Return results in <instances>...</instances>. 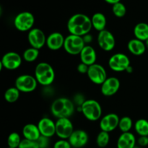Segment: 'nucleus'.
Returning <instances> with one entry per match:
<instances>
[{"label": "nucleus", "instance_id": "f257e3e1", "mask_svg": "<svg viewBox=\"0 0 148 148\" xmlns=\"http://www.w3.org/2000/svg\"><path fill=\"white\" fill-rule=\"evenodd\" d=\"M66 27L69 34L82 37L90 33L92 28V25L90 17L82 13H77L70 17Z\"/></svg>", "mask_w": 148, "mask_h": 148}, {"label": "nucleus", "instance_id": "f03ea898", "mask_svg": "<svg viewBox=\"0 0 148 148\" xmlns=\"http://www.w3.org/2000/svg\"><path fill=\"white\" fill-rule=\"evenodd\" d=\"M75 111V105L72 100L64 97L56 98L51 106L52 115L59 119H69Z\"/></svg>", "mask_w": 148, "mask_h": 148}, {"label": "nucleus", "instance_id": "7ed1b4c3", "mask_svg": "<svg viewBox=\"0 0 148 148\" xmlns=\"http://www.w3.org/2000/svg\"><path fill=\"white\" fill-rule=\"evenodd\" d=\"M35 77L38 83L44 87L50 86L55 79L53 66L47 62H40L35 68Z\"/></svg>", "mask_w": 148, "mask_h": 148}, {"label": "nucleus", "instance_id": "20e7f679", "mask_svg": "<svg viewBox=\"0 0 148 148\" xmlns=\"http://www.w3.org/2000/svg\"><path fill=\"white\" fill-rule=\"evenodd\" d=\"M81 112L85 119L90 121H96L102 116V107L99 102L93 99H88L81 106Z\"/></svg>", "mask_w": 148, "mask_h": 148}, {"label": "nucleus", "instance_id": "39448f33", "mask_svg": "<svg viewBox=\"0 0 148 148\" xmlns=\"http://www.w3.org/2000/svg\"><path fill=\"white\" fill-rule=\"evenodd\" d=\"M35 17L31 12L27 11L18 13L14 19V26L20 32H29L33 28Z\"/></svg>", "mask_w": 148, "mask_h": 148}, {"label": "nucleus", "instance_id": "423d86ee", "mask_svg": "<svg viewBox=\"0 0 148 148\" xmlns=\"http://www.w3.org/2000/svg\"><path fill=\"white\" fill-rule=\"evenodd\" d=\"M85 43L82 36L69 34L65 38L64 49L65 51L70 55H79Z\"/></svg>", "mask_w": 148, "mask_h": 148}, {"label": "nucleus", "instance_id": "0eeeda50", "mask_svg": "<svg viewBox=\"0 0 148 148\" xmlns=\"http://www.w3.org/2000/svg\"><path fill=\"white\" fill-rule=\"evenodd\" d=\"M38 84V83L35 76L24 74L16 78L14 87H16L20 92L28 93L33 92L37 88Z\"/></svg>", "mask_w": 148, "mask_h": 148}, {"label": "nucleus", "instance_id": "6e6552de", "mask_svg": "<svg viewBox=\"0 0 148 148\" xmlns=\"http://www.w3.org/2000/svg\"><path fill=\"white\" fill-rule=\"evenodd\" d=\"M130 65V58L122 53H116L112 55L108 60V66L111 70L116 72H126Z\"/></svg>", "mask_w": 148, "mask_h": 148}, {"label": "nucleus", "instance_id": "1a4fd4ad", "mask_svg": "<svg viewBox=\"0 0 148 148\" xmlns=\"http://www.w3.org/2000/svg\"><path fill=\"white\" fill-rule=\"evenodd\" d=\"M23 56L14 51H10L6 53L1 58L0 66L1 68L7 70H15L18 69L22 64Z\"/></svg>", "mask_w": 148, "mask_h": 148}, {"label": "nucleus", "instance_id": "9d476101", "mask_svg": "<svg viewBox=\"0 0 148 148\" xmlns=\"http://www.w3.org/2000/svg\"><path fill=\"white\" fill-rule=\"evenodd\" d=\"M87 75L92 83L99 85H102L108 78L105 68L102 65L97 63L89 66Z\"/></svg>", "mask_w": 148, "mask_h": 148}, {"label": "nucleus", "instance_id": "9b49d317", "mask_svg": "<svg viewBox=\"0 0 148 148\" xmlns=\"http://www.w3.org/2000/svg\"><path fill=\"white\" fill-rule=\"evenodd\" d=\"M74 131L73 124L69 119H59L56 121V135L59 139L68 140Z\"/></svg>", "mask_w": 148, "mask_h": 148}, {"label": "nucleus", "instance_id": "f8f14e48", "mask_svg": "<svg viewBox=\"0 0 148 148\" xmlns=\"http://www.w3.org/2000/svg\"><path fill=\"white\" fill-rule=\"evenodd\" d=\"M47 37L42 30L38 27H33L28 32L27 40L30 47L35 48L38 50L46 45Z\"/></svg>", "mask_w": 148, "mask_h": 148}, {"label": "nucleus", "instance_id": "ddd939ff", "mask_svg": "<svg viewBox=\"0 0 148 148\" xmlns=\"http://www.w3.org/2000/svg\"><path fill=\"white\" fill-rule=\"evenodd\" d=\"M99 47L105 51H111L115 48L116 39L111 32L104 30L99 32L97 38Z\"/></svg>", "mask_w": 148, "mask_h": 148}, {"label": "nucleus", "instance_id": "4468645a", "mask_svg": "<svg viewBox=\"0 0 148 148\" xmlns=\"http://www.w3.org/2000/svg\"><path fill=\"white\" fill-rule=\"evenodd\" d=\"M120 118L117 114L111 113L103 116L100 120V129L101 131L111 132L119 127Z\"/></svg>", "mask_w": 148, "mask_h": 148}, {"label": "nucleus", "instance_id": "2eb2a0df", "mask_svg": "<svg viewBox=\"0 0 148 148\" xmlns=\"http://www.w3.org/2000/svg\"><path fill=\"white\" fill-rule=\"evenodd\" d=\"M119 79L115 77H110L101 85V92L103 95L106 97L115 95L120 88Z\"/></svg>", "mask_w": 148, "mask_h": 148}, {"label": "nucleus", "instance_id": "dca6fc26", "mask_svg": "<svg viewBox=\"0 0 148 148\" xmlns=\"http://www.w3.org/2000/svg\"><path fill=\"white\" fill-rule=\"evenodd\" d=\"M37 125L42 136L51 138L56 134V122L50 118L43 117L40 119Z\"/></svg>", "mask_w": 148, "mask_h": 148}, {"label": "nucleus", "instance_id": "f3484780", "mask_svg": "<svg viewBox=\"0 0 148 148\" xmlns=\"http://www.w3.org/2000/svg\"><path fill=\"white\" fill-rule=\"evenodd\" d=\"M68 140L72 148H82L88 144L89 136L85 130H77L73 132Z\"/></svg>", "mask_w": 148, "mask_h": 148}, {"label": "nucleus", "instance_id": "a211bd4d", "mask_svg": "<svg viewBox=\"0 0 148 148\" xmlns=\"http://www.w3.org/2000/svg\"><path fill=\"white\" fill-rule=\"evenodd\" d=\"M65 38L59 32H53L49 35L46 39V46L50 50L57 51L64 47Z\"/></svg>", "mask_w": 148, "mask_h": 148}, {"label": "nucleus", "instance_id": "6ab92c4d", "mask_svg": "<svg viewBox=\"0 0 148 148\" xmlns=\"http://www.w3.org/2000/svg\"><path fill=\"white\" fill-rule=\"evenodd\" d=\"M81 62L88 66H91L96 63L97 53L95 49L90 45H85V47L79 53Z\"/></svg>", "mask_w": 148, "mask_h": 148}, {"label": "nucleus", "instance_id": "aec40b11", "mask_svg": "<svg viewBox=\"0 0 148 148\" xmlns=\"http://www.w3.org/2000/svg\"><path fill=\"white\" fill-rule=\"evenodd\" d=\"M137 140L132 132L121 133L117 140V148H134L136 147Z\"/></svg>", "mask_w": 148, "mask_h": 148}, {"label": "nucleus", "instance_id": "412c9836", "mask_svg": "<svg viewBox=\"0 0 148 148\" xmlns=\"http://www.w3.org/2000/svg\"><path fill=\"white\" fill-rule=\"evenodd\" d=\"M127 48L129 51L134 56H141L144 54L147 50L145 42L137 38L131 39L128 42Z\"/></svg>", "mask_w": 148, "mask_h": 148}, {"label": "nucleus", "instance_id": "4be33fe9", "mask_svg": "<svg viewBox=\"0 0 148 148\" xmlns=\"http://www.w3.org/2000/svg\"><path fill=\"white\" fill-rule=\"evenodd\" d=\"M23 135L25 139L31 140V141H37L39 137L41 136L38 125L34 124H27L23 128Z\"/></svg>", "mask_w": 148, "mask_h": 148}, {"label": "nucleus", "instance_id": "5701e85b", "mask_svg": "<svg viewBox=\"0 0 148 148\" xmlns=\"http://www.w3.org/2000/svg\"><path fill=\"white\" fill-rule=\"evenodd\" d=\"M91 22H92V27L97 31L101 32L106 30L107 20L105 14L103 13L96 12L93 14L91 17Z\"/></svg>", "mask_w": 148, "mask_h": 148}, {"label": "nucleus", "instance_id": "b1692460", "mask_svg": "<svg viewBox=\"0 0 148 148\" xmlns=\"http://www.w3.org/2000/svg\"><path fill=\"white\" fill-rule=\"evenodd\" d=\"M134 35L135 38L145 42L148 39V24L146 23H139L134 26Z\"/></svg>", "mask_w": 148, "mask_h": 148}, {"label": "nucleus", "instance_id": "393cba45", "mask_svg": "<svg viewBox=\"0 0 148 148\" xmlns=\"http://www.w3.org/2000/svg\"><path fill=\"white\" fill-rule=\"evenodd\" d=\"M134 130L139 136H148V121L140 119L134 123Z\"/></svg>", "mask_w": 148, "mask_h": 148}, {"label": "nucleus", "instance_id": "a878e982", "mask_svg": "<svg viewBox=\"0 0 148 148\" xmlns=\"http://www.w3.org/2000/svg\"><path fill=\"white\" fill-rule=\"evenodd\" d=\"M20 90L16 87H11L4 92V99L10 103H15L20 98Z\"/></svg>", "mask_w": 148, "mask_h": 148}, {"label": "nucleus", "instance_id": "bb28decb", "mask_svg": "<svg viewBox=\"0 0 148 148\" xmlns=\"http://www.w3.org/2000/svg\"><path fill=\"white\" fill-rule=\"evenodd\" d=\"M39 54H40V51L38 49L30 47L24 51L23 54V59L27 62H33L38 59Z\"/></svg>", "mask_w": 148, "mask_h": 148}, {"label": "nucleus", "instance_id": "cd10ccee", "mask_svg": "<svg viewBox=\"0 0 148 148\" xmlns=\"http://www.w3.org/2000/svg\"><path fill=\"white\" fill-rule=\"evenodd\" d=\"M133 127V121L129 116H123L120 119L119 123V127L120 131L122 133L130 132Z\"/></svg>", "mask_w": 148, "mask_h": 148}, {"label": "nucleus", "instance_id": "c85d7f7f", "mask_svg": "<svg viewBox=\"0 0 148 148\" xmlns=\"http://www.w3.org/2000/svg\"><path fill=\"white\" fill-rule=\"evenodd\" d=\"M110 142V134L106 132L101 131L98 134L96 137L97 145L101 148H104L106 147Z\"/></svg>", "mask_w": 148, "mask_h": 148}, {"label": "nucleus", "instance_id": "c756f323", "mask_svg": "<svg viewBox=\"0 0 148 148\" xmlns=\"http://www.w3.org/2000/svg\"><path fill=\"white\" fill-rule=\"evenodd\" d=\"M22 139L17 132H12L7 138V145L8 147L18 148L20 146Z\"/></svg>", "mask_w": 148, "mask_h": 148}, {"label": "nucleus", "instance_id": "7c9ffc66", "mask_svg": "<svg viewBox=\"0 0 148 148\" xmlns=\"http://www.w3.org/2000/svg\"><path fill=\"white\" fill-rule=\"evenodd\" d=\"M113 14L119 18L124 17L127 14V7L122 2H119L112 5Z\"/></svg>", "mask_w": 148, "mask_h": 148}, {"label": "nucleus", "instance_id": "2f4dec72", "mask_svg": "<svg viewBox=\"0 0 148 148\" xmlns=\"http://www.w3.org/2000/svg\"><path fill=\"white\" fill-rule=\"evenodd\" d=\"M18 148H40L36 141H31L23 138Z\"/></svg>", "mask_w": 148, "mask_h": 148}, {"label": "nucleus", "instance_id": "473e14b6", "mask_svg": "<svg viewBox=\"0 0 148 148\" xmlns=\"http://www.w3.org/2000/svg\"><path fill=\"white\" fill-rule=\"evenodd\" d=\"M53 148H72V147L68 140L59 139L53 144Z\"/></svg>", "mask_w": 148, "mask_h": 148}, {"label": "nucleus", "instance_id": "72a5a7b5", "mask_svg": "<svg viewBox=\"0 0 148 148\" xmlns=\"http://www.w3.org/2000/svg\"><path fill=\"white\" fill-rule=\"evenodd\" d=\"M85 96L82 95V93H77L75 94V96L73 98V103H75V106L77 107H81L83 105L84 103L85 102Z\"/></svg>", "mask_w": 148, "mask_h": 148}, {"label": "nucleus", "instance_id": "f704fd0d", "mask_svg": "<svg viewBox=\"0 0 148 148\" xmlns=\"http://www.w3.org/2000/svg\"><path fill=\"white\" fill-rule=\"evenodd\" d=\"M49 139L50 138L41 135L36 142L38 144L40 148H48L49 147Z\"/></svg>", "mask_w": 148, "mask_h": 148}, {"label": "nucleus", "instance_id": "c9c22d12", "mask_svg": "<svg viewBox=\"0 0 148 148\" xmlns=\"http://www.w3.org/2000/svg\"><path fill=\"white\" fill-rule=\"evenodd\" d=\"M137 143L140 147H146L148 145V136H140Z\"/></svg>", "mask_w": 148, "mask_h": 148}, {"label": "nucleus", "instance_id": "e433bc0d", "mask_svg": "<svg viewBox=\"0 0 148 148\" xmlns=\"http://www.w3.org/2000/svg\"><path fill=\"white\" fill-rule=\"evenodd\" d=\"M88 69H89V66L86 65L85 64L82 63V62L79 63V64L77 65V69L78 72L81 74L88 73Z\"/></svg>", "mask_w": 148, "mask_h": 148}, {"label": "nucleus", "instance_id": "4c0bfd02", "mask_svg": "<svg viewBox=\"0 0 148 148\" xmlns=\"http://www.w3.org/2000/svg\"><path fill=\"white\" fill-rule=\"evenodd\" d=\"M82 38H83L85 45H88L89 43H90L92 41V40H93V37H92V35L90 34V33L82 36Z\"/></svg>", "mask_w": 148, "mask_h": 148}, {"label": "nucleus", "instance_id": "58836bf2", "mask_svg": "<svg viewBox=\"0 0 148 148\" xmlns=\"http://www.w3.org/2000/svg\"><path fill=\"white\" fill-rule=\"evenodd\" d=\"M106 3L108 4H111V5H114V4H116V3H119L121 1V0H104Z\"/></svg>", "mask_w": 148, "mask_h": 148}, {"label": "nucleus", "instance_id": "ea45409f", "mask_svg": "<svg viewBox=\"0 0 148 148\" xmlns=\"http://www.w3.org/2000/svg\"><path fill=\"white\" fill-rule=\"evenodd\" d=\"M126 72H127V73H130V74L132 73V72H133V67H132V66L131 65H130V66H129V67L127 69Z\"/></svg>", "mask_w": 148, "mask_h": 148}, {"label": "nucleus", "instance_id": "a19ab883", "mask_svg": "<svg viewBox=\"0 0 148 148\" xmlns=\"http://www.w3.org/2000/svg\"><path fill=\"white\" fill-rule=\"evenodd\" d=\"M145 46H146V49L148 50V39L147 40H146L145 42Z\"/></svg>", "mask_w": 148, "mask_h": 148}, {"label": "nucleus", "instance_id": "79ce46f5", "mask_svg": "<svg viewBox=\"0 0 148 148\" xmlns=\"http://www.w3.org/2000/svg\"><path fill=\"white\" fill-rule=\"evenodd\" d=\"M134 148H141L140 147H138V146H136V147H134Z\"/></svg>", "mask_w": 148, "mask_h": 148}, {"label": "nucleus", "instance_id": "37998d69", "mask_svg": "<svg viewBox=\"0 0 148 148\" xmlns=\"http://www.w3.org/2000/svg\"><path fill=\"white\" fill-rule=\"evenodd\" d=\"M7 148H11V147H7Z\"/></svg>", "mask_w": 148, "mask_h": 148}, {"label": "nucleus", "instance_id": "c03bdc74", "mask_svg": "<svg viewBox=\"0 0 148 148\" xmlns=\"http://www.w3.org/2000/svg\"><path fill=\"white\" fill-rule=\"evenodd\" d=\"M48 148H50V147H48Z\"/></svg>", "mask_w": 148, "mask_h": 148}]
</instances>
